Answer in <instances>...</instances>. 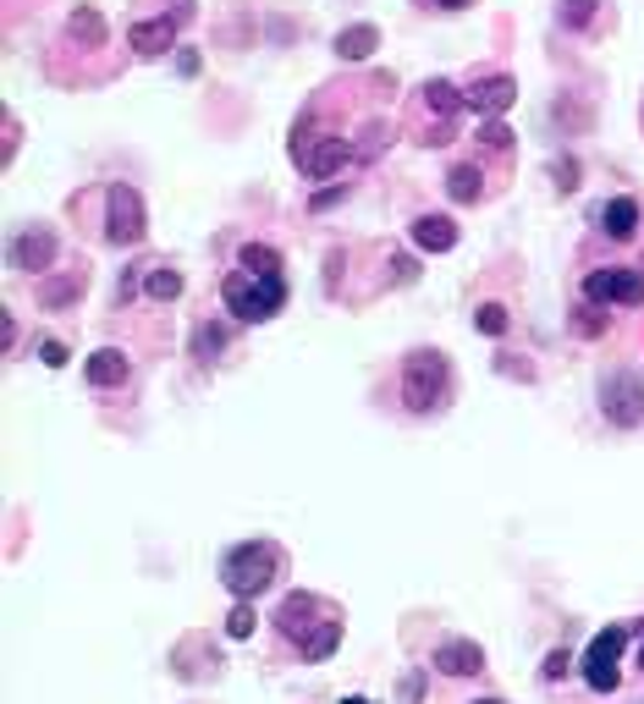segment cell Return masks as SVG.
Returning <instances> with one entry per match:
<instances>
[{"label": "cell", "instance_id": "6da1fadb", "mask_svg": "<svg viewBox=\"0 0 644 704\" xmlns=\"http://www.w3.org/2000/svg\"><path fill=\"white\" fill-rule=\"evenodd\" d=\"M276 567H281V556H276L270 540H243V545H231L220 556V583L237 600H254V594H265L276 583Z\"/></svg>", "mask_w": 644, "mask_h": 704}, {"label": "cell", "instance_id": "7a4b0ae2", "mask_svg": "<svg viewBox=\"0 0 644 704\" xmlns=\"http://www.w3.org/2000/svg\"><path fill=\"white\" fill-rule=\"evenodd\" d=\"M220 298H226V309L237 314V319H270V314H281V303H287V281L281 276H249V271H237V276H226V287H220Z\"/></svg>", "mask_w": 644, "mask_h": 704}, {"label": "cell", "instance_id": "3957f363", "mask_svg": "<svg viewBox=\"0 0 644 704\" xmlns=\"http://www.w3.org/2000/svg\"><path fill=\"white\" fill-rule=\"evenodd\" d=\"M452 397V369L441 352H414L408 364H402V402L414 413H435L441 402Z\"/></svg>", "mask_w": 644, "mask_h": 704}, {"label": "cell", "instance_id": "277c9868", "mask_svg": "<svg viewBox=\"0 0 644 704\" xmlns=\"http://www.w3.org/2000/svg\"><path fill=\"white\" fill-rule=\"evenodd\" d=\"M601 413L617 429H639L644 424V375L639 369H606L601 375Z\"/></svg>", "mask_w": 644, "mask_h": 704}, {"label": "cell", "instance_id": "5b68a950", "mask_svg": "<svg viewBox=\"0 0 644 704\" xmlns=\"http://www.w3.org/2000/svg\"><path fill=\"white\" fill-rule=\"evenodd\" d=\"M348 138H308V122L303 127H292V160H298V171L308 176V183H326V176H337L342 165H348Z\"/></svg>", "mask_w": 644, "mask_h": 704}, {"label": "cell", "instance_id": "8992f818", "mask_svg": "<svg viewBox=\"0 0 644 704\" xmlns=\"http://www.w3.org/2000/svg\"><path fill=\"white\" fill-rule=\"evenodd\" d=\"M143 231H149V221H143V199H138V188L111 183V193H105V237L122 248V242H143Z\"/></svg>", "mask_w": 644, "mask_h": 704}, {"label": "cell", "instance_id": "52a82bcc", "mask_svg": "<svg viewBox=\"0 0 644 704\" xmlns=\"http://www.w3.org/2000/svg\"><path fill=\"white\" fill-rule=\"evenodd\" d=\"M622 644H628V628H622V623L590 639V650H584V682H590L595 693H611V688H617V661H622Z\"/></svg>", "mask_w": 644, "mask_h": 704}, {"label": "cell", "instance_id": "ba28073f", "mask_svg": "<svg viewBox=\"0 0 644 704\" xmlns=\"http://www.w3.org/2000/svg\"><path fill=\"white\" fill-rule=\"evenodd\" d=\"M584 298L590 303H644V271H617V264H606V271H590L584 276Z\"/></svg>", "mask_w": 644, "mask_h": 704}, {"label": "cell", "instance_id": "9c48e42d", "mask_svg": "<svg viewBox=\"0 0 644 704\" xmlns=\"http://www.w3.org/2000/svg\"><path fill=\"white\" fill-rule=\"evenodd\" d=\"M182 17H188V12L177 7L172 17H149V23H132V28H127V45H132L138 55H166V50L177 45V28H182Z\"/></svg>", "mask_w": 644, "mask_h": 704}, {"label": "cell", "instance_id": "30bf717a", "mask_svg": "<svg viewBox=\"0 0 644 704\" xmlns=\"http://www.w3.org/2000/svg\"><path fill=\"white\" fill-rule=\"evenodd\" d=\"M12 264H17V271H28V276H45L50 264H55V231L28 226V231L12 242Z\"/></svg>", "mask_w": 644, "mask_h": 704}, {"label": "cell", "instance_id": "8fae6325", "mask_svg": "<svg viewBox=\"0 0 644 704\" xmlns=\"http://www.w3.org/2000/svg\"><path fill=\"white\" fill-rule=\"evenodd\" d=\"M513 100H518V83L502 77V72H496V77H479V83L468 88V105H473L479 116H502Z\"/></svg>", "mask_w": 644, "mask_h": 704}, {"label": "cell", "instance_id": "7c38bea8", "mask_svg": "<svg viewBox=\"0 0 644 704\" xmlns=\"http://www.w3.org/2000/svg\"><path fill=\"white\" fill-rule=\"evenodd\" d=\"M430 661H435V671H446V677H473V671H485V650L468 644V639H446Z\"/></svg>", "mask_w": 644, "mask_h": 704}, {"label": "cell", "instance_id": "4fadbf2b", "mask_svg": "<svg viewBox=\"0 0 644 704\" xmlns=\"http://www.w3.org/2000/svg\"><path fill=\"white\" fill-rule=\"evenodd\" d=\"M408 237H414V248H425V253H452V248H457L452 215H419V221L408 226Z\"/></svg>", "mask_w": 644, "mask_h": 704}, {"label": "cell", "instance_id": "5bb4252c", "mask_svg": "<svg viewBox=\"0 0 644 704\" xmlns=\"http://www.w3.org/2000/svg\"><path fill=\"white\" fill-rule=\"evenodd\" d=\"M308 616H314V594H287L281 611H276V628H281L287 639H308V633H314Z\"/></svg>", "mask_w": 644, "mask_h": 704}, {"label": "cell", "instance_id": "9a60e30c", "mask_svg": "<svg viewBox=\"0 0 644 704\" xmlns=\"http://www.w3.org/2000/svg\"><path fill=\"white\" fill-rule=\"evenodd\" d=\"M375 50H380V28L375 23H353V28L337 34V55L342 61H369Z\"/></svg>", "mask_w": 644, "mask_h": 704}, {"label": "cell", "instance_id": "2e32d148", "mask_svg": "<svg viewBox=\"0 0 644 704\" xmlns=\"http://www.w3.org/2000/svg\"><path fill=\"white\" fill-rule=\"evenodd\" d=\"M595 221H601V231H606V237H617V242H622V237H633V226H639V204H633V199H611V204H601V210H595Z\"/></svg>", "mask_w": 644, "mask_h": 704}, {"label": "cell", "instance_id": "e0dca14e", "mask_svg": "<svg viewBox=\"0 0 644 704\" xmlns=\"http://www.w3.org/2000/svg\"><path fill=\"white\" fill-rule=\"evenodd\" d=\"M84 375H89V386H122L127 380V359H122L116 347H100L94 359L84 364Z\"/></svg>", "mask_w": 644, "mask_h": 704}, {"label": "cell", "instance_id": "ac0fdd59", "mask_svg": "<svg viewBox=\"0 0 644 704\" xmlns=\"http://www.w3.org/2000/svg\"><path fill=\"white\" fill-rule=\"evenodd\" d=\"M337 644H342V623H337V616H326V623L303 639V661H331Z\"/></svg>", "mask_w": 644, "mask_h": 704}, {"label": "cell", "instance_id": "d6986e66", "mask_svg": "<svg viewBox=\"0 0 644 704\" xmlns=\"http://www.w3.org/2000/svg\"><path fill=\"white\" fill-rule=\"evenodd\" d=\"M237 264H243L249 276H281V253L265 248V242H243L237 248Z\"/></svg>", "mask_w": 644, "mask_h": 704}, {"label": "cell", "instance_id": "ffe728a7", "mask_svg": "<svg viewBox=\"0 0 644 704\" xmlns=\"http://www.w3.org/2000/svg\"><path fill=\"white\" fill-rule=\"evenodd\" d=\"M72 298H84V271H72V276H61V281H39V303H45V309H61V303H72Z\"/></svg>", "mask_w": 644, "mask_h": 704}, {"label": "cell", "instance_id": "44dd1931", "mask_svg": "<svg viewBox=\"0 0 644 704\" xmlns=\"http://www.w3.org/2000/svg\"><path fill=\"white\" fill-rule=\"evenodd\" d=\"M425 105H430L435 116H452L457 105H468V95H457L446 77H430V83H425Z\"/></svg>", "mask_w": 644, "mask_h": 704}, {"label": "cell", "instance_id": "7402d4cb", "mask_svg": "<svg viewBox=\"0 0 644 704\" xmlns=\"http://www.w3.org/2000/svg\"><path fill=\"white\" fill-rule=\"evenodd\" d=\"M479 183H485V176H479L473 165H452V176H446V193H452L457 204H473L479 193H485V188H479Z\"/></svg>", "mask_w": 644, "mask_h": 704}, {"label": "cell", "instance_id": "603a6c76", "mask_svg": "<svg viewBox=\"0 0 644 704\" xmlns=\"http://www.w3.org/2000/svg\"><path fill=\"white\" fill-rule=\"evenodd\" d=\"M66 28H72V39H84V45H105V17L94 7H77Z\"/></svg>", "mask_w": 644, "mask_h": 704}, {"label": "cell", "instance_id": "cb8c5ba5", "mask_svg": "<svg viewBox=\"0 0 644 704\" xmlns=\"http://www.w3.org/2000/svg\"><path fill=\"white\" fill-rule=\"evenodd\" d=\"M143 287H149V298H160V303H172V298H182V276H177V271H166V264H149V276H143Z\"/></svg>", "mask_w": 644, "mask_h": 704}, {"label": "cell", "instance_id": "d4e9b609", "mask_svg": "<svg viewBox=\"0 0 644 704\" xmlns=\"http://www.w3.org/2000/svg\"><path fill=\"white\" fill-rule=\"evenodd\" d=\"M220 347H226V325H199L193 330V359H215Z\"/></svg>", "mask_w": 644, "mask_h": 704}, {"label": "cell", "instance_id": "484cf974", "mask_svg": "<svg viewBox=\"0 0 644 704\" xmlns=\"http://www.w3.org/2000/svg\"><path fill=\"white\" fill-rule=\"evenodd\" d=\"M254 623H260L254 605H249V600H237V605H231V616H226V633H231V639H249V633H254Z\"/></svg>", "mask_w": 644, "mask_h": 704}, {"label": "cell", "instance_id": "4316f807", "mask_svg": "<svg viewBox=\"0 0 644 704\" xmlns=\"http://www.w3.org/2000/svg\"><path fill=\"white\" fill-rule=\"evenodd\" d=\"M473 325L485 330V336H502V330H507V309H502V303H479V309H473Z\"/></svg>", "mask_w": 644, "mask_h": 704}, {"label": "cell", "instance_id": "83f0119b", "mask_svg": "<svg viewBox=\"0 0 644 704\" xmlns=\"http://www.w3.org/2000/svg\"><path fill=\"white\" fill-rule=\"evenodd\" d=\"M595 7H601V0H561V23H568V28H584V23L595 17Z\"/></svg>", "mask_w": 644, "mask_h": 704}, {"label": "cell", "instance_id": "f1b7e54d", "mask_svg": "<svg viewBox=\"0 0 644 704\" xmlns=\"http://www.w3.org/2000/svg\"><path fill=\"white\" fill-rule=\"evenodd\" d=\"M568 666H573V655H568V650H551V655H545V666H540V677H545V682H561V677H568Z\"/></svg>", "mask_w": 644, "mask_h": 704}, {"label": "cell", "instance_id": "f546056e", "mask_svg": "<svg viewBox=\"0 0 644 704\" xmlns=\"http://www.w3.org/2000/svg\"><path fill=\"white\" fill-rule=\"evenodd\" d=\"M143 276H149V264H127V276L116 281V303H132V292H138Z\"/></svg>", "mask_w": 644, "mask_h": 704}, {"label": "cell", "instance_id": "4dcf8cb0", "mask_svg": "<svg viewBox=\"0 0 644 704\" xmlns=\"http://www.w3.org/2000/svg\"><path fill=\"white\" fill-rule=\"evenodd\" d=\"M479 143H485V149H507V143H513V133H507V127L491 116L485 127H479Z\"/></svg>", "mask_w": 644, "mask_h": 704}, {"label": "cell", "instance_id": "1f68e13d", "mask_svg": "<svg viewBox=\"0 0 644 704\" xmlns=\"http://www.w3.org/2000/svg\"><path fill=\"white\" fill-rule=\"evenodd\" d=\"M39 364H45V369H61V364H66V347H61V341H39Z\"/></svg>", "mask_w": 644, "mask_h": 704}, {"label": "cell", "instance_id": "d6a6232c", "mask_svg": "<svg viewBox=\"0 0 644 704\" xmlns=\"http://www.w3.org/2000/svg\"><path fill=\"white\" fill-rule=\"evenodd\" d=\"M573 176H579V165H573V160H561V165H556V188H561V193H568V188H579Z\"/></svg>", "mask_w": 644, "mask_h": 704}, {"label": "cell", "instance_id": "836d02e7", "mask_svg": "<svg viewBox=\"0 0 644 704\" xmlns=\"http://www.w3.org/2000/svg\"><path fill=\"white\" fill-rule=\"evenodd\" d=\"M391 276H396V281H414V259L396 253V259H391Z\"/></svg>", "mask_w": 644, "mask_h": 704}, {"label": "cell", "instance_id": "e575fe53", "mask_svg": "<svg viewBox=\"0 0 644 704\" xmlns=\"http://www.w3.org/2000/svg\"><path fill=\"white\" fill-rule=\"evenodd\" d=\"M579 330L595 336V330H601V314H595V309H579Z\"/></svg>", "mask_w": 644, "mask_h": 704}, {"label": "cell", "instance_id": "d590c367", "mask_svg": "<svg viewBox=\"0 0 644 704\" xmlns=\"http://www.w3.org/2000/svg\"><path fill=\"white\" fill-rule=\"evenodd\" d=\"M342 193H348V188H326V193H319V199H314V210H331V204H337Z\"/></svg>", "mask_w": 644, "mask_h": 704}, {"label": "cell", "instance_id": "8d00e7d4", "mask_svg": "<svg viewBox=\"0 0 644 704\" xmlns=\"http://www.w3.org/2000/svg\"><path fill=\"white\" fill-rule=\"evenodd\" d=\"M435 7H446V12H457V7H473V0H435Z\"/></svg>", "mask_w": 644, "mask_h": 704}, {"label": "cell", "instance_id": "74e56055", "mask_svg": "<svg viewBox=\"0 0 644 704\" xmlns=\"http://www.w3.org/2000/svg\"><path fill=\"white\" fill-rule=\"evenodd\" d=\"M342 704H369V699H358V693H353V699H342Z\"/></svg>", "mask_w": 644, "mask_h": 704}, {"label": "cell", "instance_id": "f35d334b", "mask_svg": "<svg viewBox=\"0 0 644 704\" xmlns=\"http://www.w3.org/2000/svg\"><path fill=\"white\" fill-rule=\"evenodd\" d=\"M479 704H502V699H479Z\"/></svg>", "mask_w": 644, "mask_h": 704}, {"label": "cell", "instance_id": "ab89813d", "mask_svg": "<svg viewBox=\"0 0 644 704\" xmlns=\"http://www.w3.org/2000/svg\"><path fill=\"white\" fill-rule=\"evenodd\" d=\"M639 666H644V650H639Z\"/></svg>", "mask_w": 644, "mask_h": 704}]
</instances>
